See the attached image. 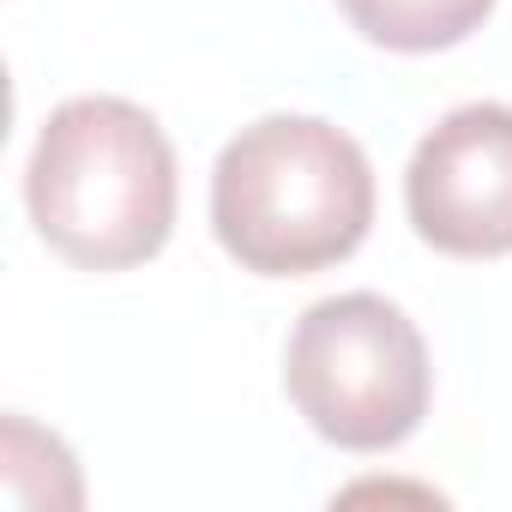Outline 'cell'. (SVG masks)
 Returning a JSON list of instances; mask_svg holds the SVG:
<instances>
[{
  "label": "cell",
  "mask_w": 512,
  "mask_h": 512,
  "mask_svg": "<svg viewBox=\"0 0 512 512\" xmlns=\"http://www.w3.org/2000/svg\"><path fill=\"white\" fill-rule=\"evenodd\" d=\"M344 19L374 43L398 55H434L482 31L494 0H338Z\"/></svg>",
  "instance_id": "cell-5"
},
{
  "label": "cell",
  "mask_w": 512,
  "mask_h": 512,
  "mask_svg": "<svg viewBox=\"0 0 512 512\" xmlns=\"http://www.w3.org/2000/svg\"><path fill=\"white\" fill-rule=\"evenodd\" d=\"M25 205L37 235L79 272L145 266L175 229V151L139 103L73 97L31 145Z\"/></svg>",
  "instance_id": "cell-2"
},
{
  "label": "cell",
  "mask_w": 512,
  "mask_h": 512,
  "mask_svg": "<svg viewBox=\"0 0 512 512\" xmlns=\"http://www.w3.org/2000/svg\"><path fill=\"white\" fill-rule=\"evenodd\" d=\"M284 392L320 440L344 452H386L422 428L434 368L416 320L398 302L350 290L314 302L296 320L284 350Z\"/></svg>",
  "instance_id": "cell-3"
},
{
  "label": "cell",
  "mask_w": 512,
  "mask_h": 512,
  "mask_svg": "<svg viewBox=\"0 0 512 512\" xmlns=\"http://www.w3.org/2000/svg\"><path fill=\"white\" fill-rule=\"evenodd\" d=\"M368 223L374 169L362 145L320 115L253 121L211 169V229L241 272H326L368 241Z\"/></svg>",
  "instance_id": "cell-1"
},
{
  "label": "cell",
  "mask_w": 512,
  "mask_h": 512,
  "mask_svg": "<svg viewBox=\"0 0 512 512\" xmlns=\"http://www.w3.org/2000/svg\"><path fill=\"white\" fill-rule=\"evenodd\" d=\"M404 211L434 253L452 260L512 253V109L464 103L428 127L404 169Z\"/></svg>",
  "instance_id": "cell-4"
}]
</instances>
